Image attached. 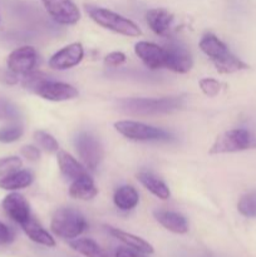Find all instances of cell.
I'll use <instances>...</instances> for the list:
<instances>
[{"label": "cell", "instance_id": "cell-1", "mask_svg": "<svg viewBox=\"0 0 256 257\" xmlns=\"http://www.w3.org/2000/svg\"><path fill=\"white\" fill-rule=\"evenodd\" d=\"M200 48L215 64L217 72L223 74L240 72L247 69L248 65L232 54L217 37L212 34H206L200 42Z\"/></svg>", "mask_w": 256, "mask_h": 257}, {"label": "cell", "instance_id": "cell-2", "mask_svg": "<svg viewBox=\"0 0 256 257\" xmlns=\"http://www.w3.org/2000/svg\"><path fill=\"white\" fill-rule=\"evenodd\" d=\"M183 105L181 97L165 98H130L119 102L120 109L132 115H153L161 113H170L180 109Z\"/></svg>", "mask_w": 256, "mask_h": 257}, {"label": "cell", "instance_id": "cell-3", "mask_svg": "<svg viewBox=\"0 0 256 257\" xmlns=\"http://www.w3.org/2000/svg\"><path fill=\"white\" fill-rule=\"evenodd\" d=\"M88 227L84 216L72 207L59 208L54 212L50 228L57 236L62 238H75L82 235Z\"/></svg>", "mask_w": 256, "mask_h": 257}, {"label": "cell", "instance_id": "cell-4", "mask_svg": "<svg viewBox=\"0 0 256 257\" xmlns=\"http://www.w3.org/2000/svg\"><path fill=\"white\" fill-rule=\"evenodd\" d=\"M87 12L98 25L105 29H109L125 37H140L142 34L137 24L117 13L97 7H87Z\"/></svg>", "mask_w": 256, "mask_h": 257}, {"label": "cell", "instance_id": "cell-5", "mask_svg": "<svg viewBox=\"0 0 256 257\" xmlns=\"http://www.w3.org/2000/svg\"><path fill=\"white\" fill-rule=\"evenodd\" d=\"M251 147H256L255 136L245 128H236L218 136L211 147L210 153L220 155V153L241 152Z\"/></svg>", "mask_w": 256, "mask_h": 257}, {"label": "cell", "instance_id": "cell-6", "mask_svg": "<svg viewBox=\"0 0 256 257\" xmlns=\"http://www.w3.org/2000/svg\"><path fill=\"white\" fill-rule=\"evenodd\" d=\"M114 128L118 133L124 136L131 141H168L172 138L171 133L161 128L152 127L135 120H119L114 123Z\"/></svg>", "mask_w": 256, "mask_h": 257}, {"label": "cell", "instance_id": "cell-7", "mask_svg": "<svg viewBox=\"0 0 256 257\" xmlns=\"http://www.w3.org/2000/svg\"><path fill=\"white\" fill-rule=\"evenodd\" d=\"M75 147H77L78 155L84 162L85 167L94 171L99 165L103 156L102 146L97 137L87 132L79 133L75 138Z\"/></svg>", "mask_w": 256, "mask_h": 257}, {"label": "cell", "instance_id": "cell-8", "mask_svg": "<svg viewBox=\"0 0 256 257\" xmlns=\"http://www.w3.org/2000/svg\"><path fill=\"white\" fill-rule=\"evenodd\" d=\"M50 17L59 24L73 25L80 19V13L72 0H42Z\"/></svg>", "mask_w": 256, "mask_h": 257}, {"label": "cell", "instance_id": "cell-9", "mask_svg": "<svg viewBox=\"0 0 256 257\" xmlns=\"http://www.w3.org/2000/svg\"><path fill=\"white\" fill-rule=\"evenodd\" d=\"M35 94L52 102H63L78 97V90L73 85L62 82L45 79L34 90Z\"/></svg>", "mask_w": 256, "mask_h": 257}, {"label": "cell", "instance_id": "cell-10", "mask_svg": "<svg viewBox=\"0 0 256 257\" xmlns=\"http://www.w3.org/2000/svg\"><path fill=\"white\" fill-rule=\"evenodd\" d=\"M37 50L29 45H24L10 53L8 58V68L15 74H28L37 65Z\"/></svg>", "mask_w": 256, "mask_h": 257}, {"label": "cell", "instance_id": "cell-11", "mask_svg": "<svg viewBox=\"0 0 256 257\" xmlns=\"http://www.w3.org/2000/svg\"><path fill=\"white\" fill-rule=\"evenodd\" d=\"M84 50L80 43H72L59 52L55 53L49 59V67L57 70H65L75 67L82 62Z\"/></svg>", "mask_w": 256, "mask_h": 257}, {"label": "cell", "instance_id": "cell-12", "mask_svg": "<svg viewBox=\"0 0 256 257\" xmlns=\"http://www.w3.org/2000/svg\"><path fill=\"white\" fill-rule=\"evenodd\" d=\"M192 57L186 48L171 44L165 49V68L176 73H187L192 68Z\"/></svg>", "mask_w": 256, "mask_h": 257}, {"label": "cell", "instance_id": "cell-13", "mask_svg": "<svg viewBox=\"0 0 256 257\" xmlns=\"http://www.w3.org/2000/svg\"><path fill=\"white\" fill-rule=\"evenodd\" d=\"M135 52L150 69L156 70L165 67V49L155 43L138 42L135 45Z\"/></svg>", "mask_w": 256, "mask_h": 257}, {"label": "cell", "instance_id": "cell-14", "mask_svg": "<svg viewBox=\"0 0 256 257\" xmlns=\"http://www.w3.org/2000/svg\"><path fill=\"white\" fill-rule=\"evenodd\" d=\"M3 208L7 215L19 225H23L25 221L32 217L30 215V207L24 196L20 193H10L3 201Z\"/></svg>", "mask_w": 256, "mask_h": 257}, {"label": "cell", "instance_id": "cell-15", "mask_svg": "<svg viewBox=\"0 0 256 257\" xmlns=\"http://www.w3.org/2000/svg\"><path fill=\"white\" fill-rule=\"evenodd\" d=\"M173 15L168 10L161 9H151L146 14V20H147L148 27L151 28L153 33L157 35H166L168 30L171 29V25L173 23Z\"/></svg>", "mask_w": 256, "mask_h": 257}, {"label": "cell", "instance_id": "cell-16", "mask_svg": "<svg viewBox=\"0 0 256 257\" xmlns=\"http://www.w3.org/2000/svg\"><path fill=\"white\" fill-rule=\"evenodd\" d=\"M155 217L161 225L165 228H167L168 231L173 233H180V235H183L188 231V223L187 220L183 217L181 213L173 212V211H165L160 210L156 211Z\"/></svg>", "mask_w": 256, "mask_h": 257}, {"label": "cell", "instance_id": "cell-17", "mask_svg": "<svg viewBox=\"0 0 256 257\" xmlns=\"http://www.w3.org/2000/svg\"><path fill=\"white\" fill-rule=\"evenodd\" d=\"M107 230L109 231L110 235L113 237H115L117 240H119L120 242L125 243L128 247L133 248V250H137L140 252L146 253V255H151V253L155 252L153 250V246L151 243H148L147 241L143 240V238L138 237V236L132 235L130 232H125V231L119 230V228H114V227H107Z\"/></svg>", "mask_w": 256, "mask_h": 257}, {"label": "cell", "instance_id": "cell-18", "mask_svg": "<svg viewBox=\"0 0 256 257\" xmlns=\"http://www.w3.org/2000/svg\"><path fill=\"white\" fill-rule=\"evenodd\" d=\"M20 226H22L23 231L27 233L28 237L32 241H34V242L43 246H47V247H54L55 246V241L54 238L52 237V235L48 233V231H45L44 228L42 227V225H40L35 218L30 217L29 220L25 221V222Z\"/></svg>", "mask_w": 256, "mask_h": 257}, {"label": "cell", "instance_id": "cell-19", "mask_svg": "<svg viewBox=\"0 0 256 257\" xmlns=\"http://www.w3.org/2000/svg\"><path fill=\"white\" fill-rule=\"evenodd\" d=\"M138 181L150 191L152 195H155L156 197L161 198V200H168L171 196L170 188L167 187L165 182L162 180L155 176L153 173L147 172V171H142L137 175Z\"/></svg>", "mask_w": 256, "mask_h": 257}, {"label": "cell", "instance_id": "cell-20", "mask_svg": "<svg viewBox=\"0 0 256 257\" xmlns=\"http://www.w3.org/2000/svg\"><path fill=\"white\" fill-rule=\"evenodd\" d=\"M97 193V187H95L93 180L87 175V173L80 176L77 180L73 181V183L70 185L69 188V195L72 196L73 198H77V200H90V198L94 197Z\"/></svg>", "mask_w": 256, "mask_h": 257}, {"label": "cell", "instance_id": "cell-21", "mask_svg": "<svg viewBox=\"0 0 256 257\" xmlns=\"http://www.w3.org/2000/svg\"><path fill=\"white\" fill-rule=\"evenodd\" d=\"M33 180H34V177H33V173L30 171H14L10 175L0 178V188L8 191L22 190V188L32 185Z\"/></svg>", "mask_w": 256, "mask_h": 257}, {"label": "cell", "instance_id": "cell-22", "mask_svg": "<svg viewBox=\"0 0 256 257\" xmlns=\"http://www.w3.org/2000/svg\"><path fill=\"white\" fill-rule=\"evenodd\" d=\"M58 165H59L60 172L68 178V180H77L80 176L85 175V170L82 167L80 163L75 158H73L69 153L64 152V151H59L58 152Z\"/></svg>", "mask_w": 256, "mask_h": 257}, {"label": "cell", "instance_id": "cell-23", "mask_svg": "<svg viewBox=\"0 0 256 257\" xmlns=\"http://www.w3.org/2000/svg\"><path fill=\"white\" fill-rule=\"evenodd\" d=\"M113 201L119 210L130 211L138 205L140 196L132 186H122L114 192Z\"/></svg>", "mask_w": 256, "mask_h": 257}, {"label": "cell", "instance_id": "cell-24", "mask_svg": "<svg viewBox=\"0 0 256 257\" xmlns=\"http://www.w3.org/2000/svg\"><path fill=\"white\" fill-rule=\"evenodd\" d=\"M70 247L85 257H109L92 238H78L70 242Z\"/></svg>", "mask_w": 256, "mask_h": 257}, {"label": "cell", "instance_id": "cell-25", "mask_svg": "<svg viewBox=\"0 0 256 257\" xmlns=\"http://www.w3.org/2000/svg\"><path fill=\"white\" fill-rule=\"evenodd\" d=\"M237 210L245 217H256V191L246 193L240 198L237 203Z\"/></svg>", "mask_w": 256, "mask_h": 257}, {"label": "cell", "instance_id": "cell-26", "mask_svg": "<svg viewBox=\"0 0 256 257\" xmlns=\"http://www.w3.org/2000/svg\"><path fill=\"white\" fill-rule=\"evenodd\" d=\"M34 138L38 142V145H39L43 150L47 151V152L53 153L58 152V150H59V145H58L57 140H55L52 135L44 132V131H37V132L34 133Z\"/></svg>", "mask_w": 256, "mask_h": 257}, {"label": "cell", "instance_id": "cell-27", "mask_svg": "<svg viewBox=\"0 0 256 257\" xmlns=\"http://www.w3.org/2000/svg\"><path fill=\"white\" fill-rule=\"evenodd\" d=\"M24 133V130L20 124H12L0 130V142L12 143L19 140Z\"/></svg>", "mask_w": 256, "mask_h": 257}, {"label": "cell", "instance_id": "cell-28", "mask_svg": "<svg viewBox=\"0 0 256 257\" xmlns=\"http://www.w3.org/2000/svg\"><path fill=\"white\" fill-rule=\"evenodd\" d=\"M19 117V109L10 100L0 98V119H17Z\"/></svg>", "mask_w": 256, "mask_h": 257}, {"label": "cell", "instance_id": "cell-29", "mask_svg": "<svg viewBox=\"0 0 256 257\" xmlns=\"http://www.w3.org/2000/svg\"><path fill=\"white\" fill-rule=\"evenodd\" d=\"M22 167V160L18 157H7L0 160V178L10 175Z\"/></svg>", "mask_w": 256, "mask_h": 257}, {"label": "cell", "instance_id": "cell-30", "mask_svg": "<svg viewBox=\"0 0 256 257\" xmlns=\"http://www.w3.org/2000/svg\"><path fill=\"white\" fill-rule=\"evenodd\" d=\"M48 79L47 75L42 72H30L28 74H25L24 80H23V85H24L25 89L30 90V92L34 93V90L37 89L38 85L43 82V80Z\"/></svg>", "mask_w": 256, "mask_h": 257}, {"label": "cell", "instance_id": "cell-31", "mask_svg": "<svg viewBox=\"0 0 256 257\" xmlns=\"http://www.w3.org/2000/svg\"><path fill=\"white\" fill-rule=\"evenodd\" d=\"M200 88L207 97H216L220 93L221 84L212 78H205L200 80Z\"/></svg>", "mask_w": 256, "mask_h": 257}, {"label": "cell", "instance_id": "cell-32", "mask_svg": "<svg viewBox=\"0 0 256 257\" xmlns=\"http://www.w3.org/2000/svg\"><path fill=\"white\" fill-rule=\"evenodd\" d=\"M125 62V55L120 52H112L104 58V63L108 67H119Z\"/></svg>", "mask_w": 256, "mask_h": 257}, {"label": "cell", "instance_id": "cell-33", "mask_svg": "<svg viewBox=\"0 0 256 257\" xmlns=\"http://www.w3.org/2000/svg\"><path fill=\"white\" fill-rule=\"evenodd\" d=\"M13 240H14V232L7 225L0 222V245H7Z\"/></svg>", "mask_w": 256, "mask_h": 257}, {"label": "cell", "instance_id": "cell-34", "mask_svg": "<svg viewBox=\"0 0 256 257\" xmlns=\"http://www.w3.org/2000/svg\"><path fill=\"white\" fill-rule=\"evenodd\" d=\"M22 155L29 161H38L40 158V151L34 146H24L22 148Z\"/></svg>", "mask_w": 256, "mask_h": 257}, {"label": "cell", "instance_id": "cell-35", "mask_svg": "<svg viewBox=\"0 0 256 257\" xmlns=\"http://www.w3.org/2000/svg\"><path fill=\"white\" fill-rule=\"evenodd\" d=\"M115 257H146V253L133 250L131 247H119L115 251Z\"/></svg>", "mask_w": 256, "mask_h": 257}, {"label": "cell", "instance_id": "cell-36", "mask_svg": "<svg viewBox=\"0 0 256 257\" xmlns=\"http://www.w3.org/2000/svg\"><path fill=\"white\" fill-rule=\"evenodd\" d=\"M18 74L13 73L12 70H0V82L5 84H15L18 82Z\"/></svg>", "mask_w": 256, "mask_h": 257}]
</instances>
